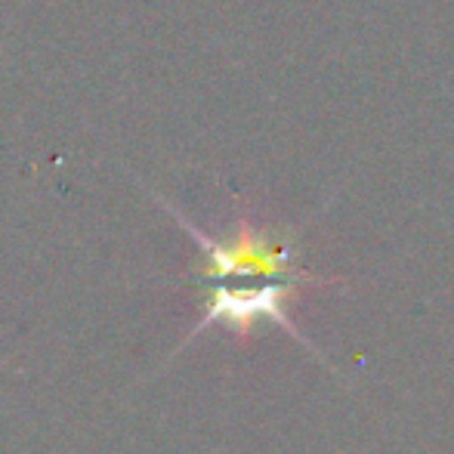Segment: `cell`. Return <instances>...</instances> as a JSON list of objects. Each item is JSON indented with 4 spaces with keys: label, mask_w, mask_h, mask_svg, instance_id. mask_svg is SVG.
I'll list each match as a JSON object with an SVG mask.
<instances>
[{
    "label": "cell",
    "mask_w": 454,
    "mask_h": 454,
    "mask_svg": "<svg viewBox=\"0 0 454 454\" xmlns=\"http://www.w3.org/2000/svg\"><path fill=\"white\" fill-rule=\"evenodd\" d=\"M164 207L174 214V220L180 223L185 232L198 241L204 254V263L198 270V281H223V278H285V281H300L306 275H300L291 263V245L281 239L278 232H266V229L251 226L247 220H241L232 229V235L226 239H210L198 226H192L180 210L170 207L164 198H158Z\"/></svg>",
    "instance_id": "cell-1"
},
{
    "label": "cell",
    "mask_w": 454,
    "mask_h": 454,
    "mask_svg": "<svg viewBox=\"0 0 454 454\" xmlns=\"http://www.w3.org/2000/svg\"><path fill=\"white\" fill-rule=\"evenodd\" d=\"M291 287L294 281H278V285L263 287H207V294H204V316L195 325L192 337H198L210 325H226L232 334H247L257 322H278L287 331H294L285 309Z\"/></svg>",
    "instance_id": "cell-2"
}]
</instances>
